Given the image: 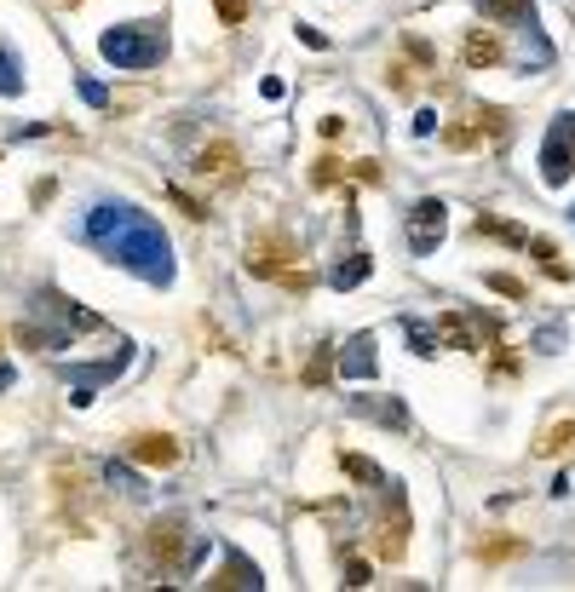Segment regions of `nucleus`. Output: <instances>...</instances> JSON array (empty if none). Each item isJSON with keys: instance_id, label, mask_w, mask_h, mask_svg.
Listing matches in <instances>:
<instances>
[{"instance_id": "2eb2a0df", "label": "nucleus", "mask_w": 575, "mask_h": 592, "mask_svg": "<svg viewBox=\"0 0 575 592\" xmlns=\"http://www.w3.org/2000/svg\"><path fill=\"white\" fill-rule=\"evenodd\" d=\"M466 64L472 69H483V64H501V41H495V35H466Z\"/></svg>"}, {"instance_id": "7ed1b4c3", "label": "nucleus", "mask_w": 575, "mask_h": 592, "mask_svg": "<svg viewBox=\"0 0 575 592\" xmlns=\"http://www.w3.org/2000/svg\"><path fill=\"white\" fill-rule=\"evenodd\" d=\"M144 547H150V558H156L161 570L190 575L207 558V535H190V529H184V518H156Z\"/></svg>"}, {"instance_id": "0eeeda50", "label": "nucleus", "mask_w": 575, "mask_h": 592, "mask_svg": "<svg viewBox=\"0 0 575 592\" xmlns=\"http://www.w3.org/2000/svg\"><path fill=\"white\" fill-rule=\"evenodd\" d=\"M443 213H449V207L437 202V196L414 202V213H409V248H414V253H432L437 242H443V225H449Z\"/></svg>"}, {"instance_id": "1a4fd4ad", "label": "nucleus", "mask_w": 575, "mask_h": 592, "mask_svg": "<svg viewBox=\"0 0 575 592\" xmlns=\"http://www.w3.org/2000/svg\"><path fill=\"white\" fill-rule=\"evenodd\" d=\"M351 414H363L374 426H391V432H409V409L397 397H351Z\"/></svg>"}, {"instance_id": "a878e982", "label": "nucleus", "mask_w": 575, "mask_h": 592, "mask_svg": "<svg viewBox=\"0 0 575 592\" xmlns=\"http://www.w3.org/2000/svg\"><path fill=\"white\" fill-rule=\"evenodd\" d=\"M213 12H219L225 23H242L248 18V0H213Z\"/></svg>"}, {"instance_id": "9b49d317", "label": "nucleus", "mask_w": 575, "mask_h": 592, "mask_svg": "<svg viewBox=\"0 0 575 592\" xmlns=\"http://www.w3.org/2000/svg\"><path fill=\"white\" fill-rule=\"evenodd\" d=\"M374 334H351L345 340V351H340V374L345 380H374Z\"/></svg>"}, {"instance_id": "c756f323", "label": "nucleus", "mask_w": 575, "mask_h": 592, "mask_svg": "<svg viewBox=\"0 0 575 592\" xmlns=\"http://www.w3.org/2000/svg\"><path fill=\"white\" fill-rule=\"evenodd\" d=\"M345 587H368V564H363V558H351V564H345Z\"/></svg>"}, {"instance_id": "c85d7f7f", "label": "nucleus", "mask_w": 575, "mask_h": 592, "mask_svg": "<svg viewBox=\"0 0 575 592\" xmlns=\"http://www.w3.org/2000/svg\"><path fill=\"white\" fill-rule=\"evenodd\" d=\"M512 552H518V541H489V547L478 541V558H512Z\"/></svg>"}, {"instance_id": "f03ea898", "label": "nucleus", "mask_w": 575, "mask_h": 592, "mask_svg": "<svg viewBox=\"0 0 575 592\" xmlns=\"http://www.w3.org/2000/svg\"><path fill=\"white\" fill-rule=\"evenodd\" d=\"M253 276H271V282H282L288 294H305L311 288V276H305V265H299V253L288 236H253L248 242V259H242Z\"/></svg>"}, {"instance_id": "ddd939ff", "label": "nucleus", "mask_w": 575, "mask_h": 592, "mask_svg": "<svg viewBox=\"0 0 575 592\" xmlns=\"http://www.w3.org/2000/svg\"><path fill=\"white\" fill-rule=\"evenodd\" d=\"M207 587H219V592H248V587H259V570H253L242 552H230V558H225V570L213 575Z\"/></svg>"}, {"instance_id": "dca6fc26", "label": "nucleus", "mask_w": 575, "mask_h": 592, "mask_svg": "<svg viewBox=\"0 0 575 592\" xmlns=\"http://www.w3.org/2000/svg\"><path fill=\"white\" fill-rule=\"evenodd\" d=\"M483 12H489V18H501V23H518V29H524V23H535L529 0H483Z\"/></svg>"}, {"instance_id": "5701e85b", "label": "nucleus", "mask_w": 575, "mask_h": 592, "mask_svg": "<svg viewBox=\"0 0 575 592\" xmlns=\"http://www.w3.org/2000/svg\"><path fill=\"white\" fill-rule=\"evenodd\" d=\"M409 345L420 351V357H432V351H437V334L426 328V322H409Z\"/></svg>"}, {"instance_id": "2f4dec72", "label": "nucleus", "mask_w": 575, "mask_h": 592, "mask_svg": "<svg viewBox=\"0 0 575 592\" xmlns=\"http://www.w3.org/2000/svg\"><path fill=\"white\" fill-rule=\"evenodd\" d=\"M6 386H12V368L0 363V391H6Z\"/></svg>"}, {"instance_id": "6e6552de", "label": "nucleus", "mask_w": 575, "mask_h": 592, "mask_svg": "<svg viewBox=\"0 0 575 592\" xmlns=\"http://www.w3.org/2000/svg\"><path fill=\"white\" fill-rule=\"evenodd\" d=\"M121 368H127V351H115V357H104V363H92V368H69V380H75L69 403H75V409H87V403H92V386H98V380H115Z\"/></svg>"}, {"instance_id": "f257e3e1", "label": "nucleus", "mask_w": 575, "mask_h": 592, "mask_svg": "<svg viewBox=\"0 0 575 592\" xmlns=\"http://www.w3.org/2000/svg\"><path fill=\"white\" fill-rule=\"evenodd\" d=\"M81 230H87V242L98 253H110L121 271L144 276L150 288H173V242H167L156 219L138 213L133 202H98Z\"/></svg>"}, {"instance_id": "393cba45", "label": "nucleus", "mask_w": 575, "mask_h": 592, "mask_svg": "<svg viewBox=\"0 0 575 592\" xmlns=\"http://www.w3.org/2000/svg\"><path fill=\"white\" fill-rule=\"evenodd\" d=\"M483 282H489V288H495V294H506V299H524V282H518V276H483Z\"/></svg>"}, {"instance_id": "72a5a7b5", "label": "nucleus", "mask_w": 575, "mask_h": 592, "mask_svg": "<svg viewBox=\"0 0 575 592\" xmlns=\"http://www.w3.org/2000/svg\"><path fill=\"white\" fill-rule=\"evenodd\" d=\"M570 219H575V207H570Z\"/></svg>"}, {"instance_id": "aec40b11", "label": "nucleus", "mask_w": 575, "mask_h": 592, "mask_svg": "<svg viewBox=\"0 0 575 592\" xmlns=\"http://www.w3.org/2000/svg\"><path fill=\"white\" fill-rule=\"evenodd\" d=\"M403 518H397V524H380V541H374V552H380V558H403V547H409V541H403Z\"/></svg>"}, {"instance_id": "423d86ee", "label": "nucleus", "mask_w": 575, "mask_h": 592, "mask_svg": "<svg viewBox=\"0 0 575 592\" xmlns=\"http://www.w3.org/2000/svg\"><path fill=\"white\" fill-rule=\"evenodd\" d=\"M35 317H52L58 328H69V334H92V328H98V317L81 311L75 299H64L58 288H41V294H35Z\"/></svg>"}, {"instance_id": "f3484780", "label": "nucleus", "mask_w": 575, "mask_h": 592, "mask_svg": "<svg viewBox=\"0 0 575 592\" xmlns=\"http://www.w3.org/2000/svg\"><path fill=\"white\" fill-rule=\"evenodd\" d=\"M363 276H368V253H351V259H340V265L328 271V282H334V288H357Z\"/></svg>"}, {"instance_id": "473e14b6", "label": "nucleus", "mask_w": 575, "mask_h": 592, "mask_svg": "<svg viewBox=\"0 0 575 592\" xmlns=\"http://www.w3.org/2000/svg\"><path fill=\"white\" fill-rule=\"evenodd\" d=\"M58 6H81V0H58Z\"/></svg>"}, {"instance_id": "bb28decb", "label": "nucleus", "mask_w": 575, "mask_h": 592, "mask_svg": "<svg viewBox=\"0 0 575 592\" xmlns=\"http://www.w3.org/2000/svg\"><path fill=\"white\" fill-rule=\"evenodd\" d=\"M328 380V351H317L311 363H305V386H322Z\"/></svg>"}, {"instance_id": "f8f14e48", "label": "nucleus", "mask_w": 575, "mask_h": 592, "mask_svg": "<svg viewBox=\"0 0 575 592\" xmlns=\"http://www.w3.org/2000/svg\"><path fill=\"white\" fill-rule=\"evenodd\" d=\"M127 455H133L138 466H173V460H179V443H173L167 432H144V437L127 443Z\"/></svg>"}, {"instance_id": "4be33fe9", "label": "nucleus", "mask_w": 575, "mask_h": 592, "mask_svg": "<svg viewBox=\"0 0 575 592\" xmlns=\"http://www.w3.org/2000/svg\"><path fill=\"white\" fill-rule=\"evenodd\" d=\"M104 478H110V489H121V495H144V478L127 472V466H115V460H110V472H104Z\"/></svg>"}, {"instance_id": "412c9836", "label": "nucleus", "mask_w": 575, "mask_h": 592, "mask_svg": "<svg viewBox=\"0 0 575 592\" xmlns=\"http://www.w3.org/2000/svg\"><path fill=\"white\" fill-rule=\"evenodd\" d=\"M340 466H345L357 483H386V472H380L374 460H363V455H340Z\"/></svg>"}, {"instance_id": "20e7f679", "label": "nucleus", "mask_w": 575, "mask_h": 592, "mask_svg": "<svg viewBox=\"0 0 575 592\" xmlns=\"http://www.w3.org/2000/svg\"><path fill=\"white\" fill-rule=\"evenodd\" d=\"M98 52H104L115 69H156L161 64V35H156V23H121V29H104Z\"/></svg>"}, {"instance_id": "b1692460", "label": "nucleus", "mask_w": 575, "mask_h": 592, "mask_svg": "<svg viewBox=\"0 0 575 592\" xmlns=\"http://www.w3.org/2000/svg\"><path fill=\"white\" fill-rule=\"evenodd\" d=\"M12 92H23V75L12 58H0V98H12Z\"/></svg>"}, {"instance_id": "39448f33", "label": "nucleus", "mask_w": 575, "mask_h": 592, "mask_svg": "<svg viewBox=\"0 0 575 592\" xmlns=\"http://www.w3.org/2000/svg\"><path fill=\"white\" fill-rule=\"evenodd\" d=\"M575 167V115H558L547 133V150H541V179L547 184H564Z\"/></svg>"}, {"instance_id": "7c9ffc66", "label": "nucleus", "mask_w": 575, "mask_h": 592, "mask_svg": "<svg viewBox=\"0 0 575 592\" xmlns=\"http://www.w3.org/2000/svg\"><path fill=\"white\" fill-rule=\"evenodd\" d=\"M414 133L432 138V133H437V110H420V115H414Z\"/></svg>"}, {"instance_id": "6ab92c4d", "label": "nucleus", "mask_w": 575, "mask_h": 592, "mask_svg": "<svg viewBox=\"0 0 575 592\" xmlns=\"http://www.w3.org/2000/svg\"><path fill=\"white\" fill-rule=\"evenodd\" d=\"M529 253H535V259L547 265V276H558V282H570V265L558 259V248H552L547 236H529Z\"/></svg>"}, {"instance_id": "9d476101", "label": "nucleus", "mask_w": 575, "mask_h": 592, "mask_svg": "<svg viewBox=\"0 0 575 592\" xmlns=\"http://www.w3.org/2000/svg\"><path fill=\"white\" fill-rule=\"evenodd\" d=\"M196 173H202V179L236 184V179H242V156H236V144H207L202 156H196Z\"/></svg>"}, {"instance_id": "4468645a", "label": "nucleus", "mask_w": 575, "mask_h": 592, "mask_svg": "<svg viewBox=\"0 0 575 592\" xmlns=\"http://www.w3.org/2000/svg\"><path fill=\"white\" fill-rule=\"evenodd\" d=\"M564 449H575V420H558V426H547V432L535 437V455H564Z\"/></svg>"}, {"instance_id": "cd10ccee", "label": "nucleus", "mask_w": 575, "mask_h": 592, "mask_svg": "<svg viewBox=\"0 0 575 592\" xmlns=\"http://www.w3.org/2000/svg\"><path fill=\"white\" fill-rule=\"evenodd\" d=\"M81 98H87L92 110H104V104H110V92L98 87V81H87V75H81Z\"/></svg>"}, {"instance_id": "a211bd4d", "label": "nucleus", "mask_w": 575, "mask_h": 592, "mask_svg": "<svg viewBox=\"0 0 575 592\" xmlns=\"http://www.w3.org/2000/svg\"><path fill=\"white\" fill-rule=\"evenodd\" d=\"M478 236H501V242H512V248H529V230L506 225V219H489V213H478Z\"/></svg>"}]
</instances>
